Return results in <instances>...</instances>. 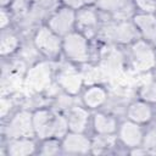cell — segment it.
Masks as SVG:
<instances>
[{
  "label": "cell",
  "mask_w": 156,
  "mask_h": 156,
  "mask_svg": "<svg viewBox=\"0 0 156 156\" xmlns=\"http://www.w3.org/2000/svg\"><path fill=\"white\" fill-rule=\"evenodd\" d=\"M32 110L33 128L38 140L51 136L62 139L69 132L67 118L63 112H60L51 106H40Z\"/></svg>",
  "instance_id": "6da1fadb"
},
{
  "label": "cell",
  "mask_w": 156,
  "mask_h": 156,
  "mask_svg": "<svg viewBox=\"0 0 156 156\" xmlns=\"http://www.w3.org/2000/svg\"><path fill=\"white\" fill-rule=\"evenodd\" d=\"M56 62L45 58L29 65L23 82V90L26 98H33L44 94L55 82Z\"/></svg>",
  "instance_id": "7a4b0ae2"
},
{
  "label": "cell",
  "mask_w": 156,
  "mask_h": 156,
  "mask_svg": "<svg viewBox=\"0 0 156 156\" xmlns=\"http://www.w3.org/2000/svg\"><path fill=\"white\" fill-rule=\"evenodd\" d=\"M102 23L98 33L96 40L106 45H116L127 48L135 40L140 39L139 32L132 20L115 21L111 18L101 17Z\"/></svg>",
  "instance_id": "3957f363"
},
{
  "label": "cell",
  "mask_w": 156,
  "mask_h": 156,
  "mask_svg": "<svg viewBox=\"0 0 156 156\" xmlns=\"http://www.w3.org/2000/svg\"><path fill=\"white\" fill-rule=\"evenodd\" d=\"M127 66L136 76L154 73L156 69V46L144 39H138L126 48Z\"/></svg>",
  "instance_id": "277c9868"
},
{
  "label": "cell",
  "mask_w": 156,
  "mask_h": 156,
  "mask_svg": "<svg viewBox=\"0 0 156 156\" xmlns=\"http://www.w3.org/2000/svg\"><path fill=\"white\" fill-rule=\"evenodd\" d=\"M93 41L78 30H73L62 38V58L82 67L94 62Z\"/></svg>",
  "instance_id": "5b68a950"
},
{
  "label": "cell",
  "mask_w": 156,
  "mask_h": 156,
  "mask_svg": "<svg viewBox=\"0 0 156 156\" xmlns=\"http://www.w3.org/2000/svg\"><path fill=\"white\" fill-rule=\"evenodd\" d=\"M1 140L30 136L35 138L33 128V110L21 105L9 118L1 122Z\"/></svg>",
  "instance_id": "8992f818"
},
{
  "label": "cell",
  "mask_w": 156,
  "mask_h": 156,
  "mask_svg": "<svg viewBox=\"0 0 156 156\" xmlns=\"http://www.w3.org/2000/svg\"><path fill=\"white\" fill-rule=\"evenodd\" d=\"M30 40L43 58L50 61L62 58V37L51 30L45 23L32 32Z\"/></svg>",
  "instance_id": "52a82bcc"
},
{
  "label": "cell",
  "mask_w": 156,
  "mask_h": 156,
  "mask_svg": "<svg viewBox=\"0 0 156 156\" xmlns=\"http://www.w3.org/2000/svg\"><path fill=\"white\" fill-rule=\"evenodd\" d=\"M55 83L63 93L78 98L85 87L80 67L66 61L65 58H61L56 62Z\"/></svg>",
  "instance_id": "ba28073f"
},
{
  "label": "cell",
  "mask_w": 156,
  "mask_h": 156,
  "mask_svg": "<svg viewBox=\"0 0 156 156\" xmlns=\"http://www.w3.org/2000/svg\"><path fill=\"white\" fill-rule=\"evenodd\" d=\"M101 23V13L94 5H84L76 11V30L84 34L91 41L96 40Z\"/></svg>",
  "instance_id": "9c48e42d"
},
{
  "label": "cell",
  "mask_w": 156,
  "mask_h": 156,
  "mask_svg": "<svg viewBox=\"0 0 156 156\" xmlns=\"http://www.w3.org/2000/svg\"><path fill=\"white\" fill-rule=\"evenodd\" d=\"M145 128L141 124H138L127 118H121L118 128H117V139L119 145L126 150V152L133 147H138L143 145Z\"/></svg>",
  "instance_id": "30bf717a"
},
{
  "label": "cell",
  "mask_w": 156,
  "mask_h": 156,
  "mask_svg": "<svg viewBox=\"0 0 156 156\" xmlns=\"http://www.w3.org/2000/svg\"><path fill=\"white\" fill-rule=\"evenodd\" d=\"M45 24L63 38L65 35L76 30V10L60 5L50 13L45 21Z\"/></svg>",
  "instance_id": "8fae6325"
},
{
  "label": "cell",
  "mask_w": 156,
  "mask_h": 156,
  "mask_svg": "<svg viewBox=\"0 0 156 156\" xmlns=\"http://www.w3.org/2000/svg\"><path fill=\"white\" fill-rule=\"evenodd\" d=\"M111 96V91L105 83H94L84 87L79 95V101L91 112L105 108Z\"/></svg>",
  "instance_id": "7c38bea8"
},
{
  "label": "cell",
  "mask_w": 156,
  "mask_h": 156,
  "mask_svg": "<svg viewBox=\"0 0 156 156\" xmlns=\"http://www.w3.org/2000/svg\"><path fill=\"white\" fill-rule=\"evenodd\" d=\"M123 117L147 127L156 121V106L135 96L127 104Z\"/></svg>",
  "instance_id": "4fadbf2b"
},
{
  "label": "cell",
  "mask_w": 156,
  "mask_h": 156,
  "mask_svg": "<svg viewBox=\"0 0 156 156\" xmlns=\"http://www.w3.org/2000/svg\"><path fill=\"white\" fill-rule=\"evenodd\" d=\"M39 140L37 138L24 136L1 140L0 156H30L38 154Z\"/></svg>",
  "instance_id": "5bb4252c"
},
{
  "label": "cell",
  "mask_w": 156,
  "mask_h": 156,
  "mask_svg": "<svg viewBox=\"0 0 156 156\" xmlns=\"http://www.w3.org/2000/svg\"><path fill=\"white\" fill-rule=\"evenodd\" d=\"M63 155H88L91 154V133H79L69 130L62 139Z\"/></svg>",
  "instance_id": "9a60e30c"
},
{
  "label": "cell",
  "mask_w": 156,
  "mask_h": 156,
  "mask_svg": "<svg viewBox=\"0 0 156 156\" xmlns=\"http://www.w3.org/2000/svg\"><path fill=\"white\" fill-rule=\"evenodd\" d=\"M119 116L108 110L101 108L91 112L90 132L91 134H116L119 124Z\"/></svg>",
  "instance_id": "2e32d148"
},
{
  "label": "cell",
  "mask_w": 156,
  "mask_h": 156,
  "mask_svg": "<svg viewBox=\"0 0 156 156\" xmlns=\"http://www.w3.org/2000/svg\"><path fill=\"white\" fill-rule=\"evenodd\" d=\"M63 113L67 118L69 130L79 132V133H90L91 111L85 106H83L80 101L67 108Z\"/></svg>",
  "instance_id": "e0dca14e"
},
{
  "label": "cell",
  "mask_w": 156,
  "mask_h": 156,
  "mask_svg": "<svg viewBox=\"0 0 156 156\" xmlns=\"http://www.w3.org/2000/svg\"><path fill=\"white\" fill-rule=\"evenodd\" d=\"M24 37L22 33L16 28H9L0 30V56L2 60L11 58L17 55L20 51Z\"/></svg>",
  "instance_id": "ac0fdd59"
},
{
  "label": "cell",
  "mask_w": 156,
  "mask_h": 156,
  "mask_svg": "<svg viewBox=\"0 0 156 156\" xmlns=\"http://www.w3.org/2000/svg\"><path fill=\"white\" fill-rule=\"evenodd\" d=\"M141 39L156 46V13L135 12L132 17Z\"/></svg>",
  "instance_id": "d6986e66"
},
{
  "label": "cell",
  "mask_w": 156,
  "mask_h": 156,
  "mask_svg": "<svg viewBox=\"0 0 156 156\" xmlns=\"http://www.w3.org/2000/svg\"><path fill=\"white\" fill-rule=\"evenodd\" d=\"M122 147L116 134H91V154H107Z\"/></svg>",
  "instance_id": "ffe728a7"
},
{
  "label": "cell",
  "mask_w": 156,
  "mask_h": 156,
  "mask_svg": "<svg viewBox=\"0 0 156 156\" xmlns=\"http://www.w3.org/2000/svg\"><path fill=\"white\" fill-rule=\"evenodd\" d=\"M135 96L156 106V76L154 73L136 85Z\"/></svg>",
  "instance_id": "44dd1931"
},
{
  "label": "cell",
  "mask_w": 156,
  "mask_h": 156,
  "mask_svg": "<svg viewBox=\"0 0 156 156\" xmlns=\"http://www.w3.org/2000/svg\"><path fill=\"white\" fill-rule=\"evenodd\" d=\"M38 155H43V156L63 155V154H62V144H61V139L51 136V138H46V139H41V140H39Z\"/></svg>",
  "instance_id": "7402d4cb"
},
{
  "label": "cell",
  "mask_w": 156,
  "mask_h": 156,
  "mask_svg": "<svg viewBox=\"0 0 156 156\" xmlns=\"http://www.w3.org/2000/svg\"><path fill=\"white\" fill-rule=\"evenodd\" d=\"M15 27V16L10 9L0 7V30Z\"/></svg>",
  "instance_id": "603a6c76"
},
{
  "label": "cell",
  "mask_w": 156,
  "mask_h": 156,
  "mask_svg": "<svg viewBox=\"0 0 156 156\" xmlns=\"http://www.w3.org/2000/svg\"><path fill=\"white\" fill-rule=\"evenodd\" d=\"M136 10V12L156 13V1L155 0H130Z\"/></svg>",
  "instance_id": "cb8c5ba5"
},
{
  "label": "cell",
  "mask_w": 156,
  "mask_h": 156,
  "mask_svg": "<svg viewBox=\"0 0 156 156\" xmlns=\"http://www.w3.org/2000/svg\"><path fill=\"white\" fill-rule=\"evenodd\" d=\"M60 4L62 6H66V7H69L72 10H79L80 7H83L85 4L83 2V0H60Z\"/></svg>",
  "instance_id": "d4e9b609"
},
{
  "label": "cell",
  "mask_w": 156,
  "mask_h": 156,
  "mask_svg": "<svg viewBox=\"0 0 156 156\" xmlns=\"http://www.w3.org/2000/svg\"><path fill=\"white\" fill-rule=\"evenodd\" d=\"M83 2H84L85 5H94L95 0H83Z\"/></svg>",
  "instance_id": "484cf974"
},
{
  "label": "cell",
  "mask_w": 156,
  "mask_h": 156,
  "mask_svg": "<svg viewBox=\"0 0 156 156\" xmlns=\"http://www.w3.org/2000/svg\"><path fill=\"white\" fill-rule=\"evenodd\" d=\"M154 74H155V76H156V69H155V72H154Z\"/></svg>",
  "instance_id": "4316f807"
},
{
  "label": "cell",
  "mask_w": 156,
  "mask_h": 156,
  "mask_svg": "<svg viewBox=\"0 0 156 156\" xmlns=\"http://www.w3.org/2000/svg\"><path fill=\"white\" fill-rule=\"evenodd\" d=\"M155 1H156V0H155Z\"/></svg>",
  "instance_id": "83f0119b"
}]
</instances>
